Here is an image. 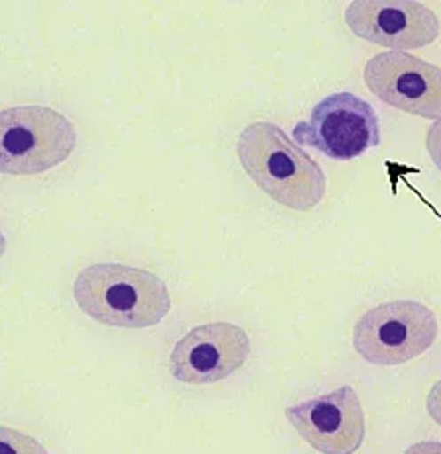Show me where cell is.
<instances>
[{"instance_id":"cell-10","label":"cell","mask_w":441,"mask_h":454,"mask_svg":"<svg viewBox=\"0 0 441 454\" xmlns=\"http://www.w3.org/2000/svg\"><path fill=\"white\" fill-rule=\"evenodd\" d=\"M0 454H50L42 442L30 434H24L11 427L0 431Z\"/></svg>"},{"instance_id":"cell-1","label":"cell","mask_w":441,"mask_h":454,"mask_svg":"<svg viewBox=\"0 0 441 454\" xmlns=\"http://www.w3.org/2000/svg\"><path fill=\"white\" fill-rule=\"evenodd\" d=\"M248 176L280 206L311 212L326 196V175L316 159L271 121H253L238 137Z\"/></svg>"},{"instance_id":"cell-2","label":"cell","mask_w":441,"mask_h":454,"mask_svg":"<svg viewBox=\"0 0 441 454\" xmlns=\"http://www.w3.org/2000/svg\"><path fill=\"white\" fill-rule=\"evenodd\" d=\"M73 296L83 314L122 329L159 325L171 311L167 284L157 274L120 262L83 269L75 278Z\"/></svg>"},{"instance_id":"cell-4","label":"cell","mask_w":441,"mask_h":454,"mask_svg":"<svg viewBox=\"0 0 441 454\" xmlns=\"http://www.w3.org/2000/svg\"><path fill=\"white\" fill-rule=\"evenodd\" d=\"M439 333L437 317L414 300L374 306L353 327V347L369 364L398 366L429 351Z\"/></svg>"},{"instance_id":"cell-9","label":"cell","mask_w":441,"mask_h":454,"mask_svg":"<svg viewBox=\"0 0 441 454\" xmlns=\"http://www.w3.org/2000/svg\"><path fill=\"white\" fill-rule=\"evenodd\" d=\"M285 415L300 439L322 454H355L365 441V411L353 386L290 405Z\"/></svg>"},{"instance_id":"cell-8","label":"cell","mask_w":441,"mask_h":454,"mask_svg":"<svg viewBox=\"0 0 441 454\" xmlns=\"http://www.w3.org/2000/svg\"><path fill=\"white\" fill-rule=\"evenodd\" d=\"M345 24L361 40L390 51L420 50L441 35L439 16L414 0H353Z\"/></svg>"},{"instance_id":"cell-5","label":"cell","mask_w":441,"mask_h":454,"mask_svg":"<svg viewBox=\"0 0 441 454\" xmlns=\"http://www.w3.org/2000/svg\"><path fill=\"white\" fill-rule=\"evenodd\" d=\"M298 145L318 149L334 160H351L381 144V124L367 100L334 92L316 104L311 118L293 129Z\"/></svg>"},{"instance_id":"cell-3","label":"cell","mask_w":441,"mask_h":454,"mask_svg":"<svg viewBox=\"0 0 441 454\" xmlns=\"http://www.w3.org/2000/svg\"><path fill=\"white\" fill-rule=\"evenodd\" d=\"M77 147V129L48 106L0 112V168L4 175H40L65 163Z\"/></svg>"},{"instance_id":"cell-12","label":"cell","mask_w":441,"mask_h":454,"mask_svg":"<svg viewBox=\"0 0 441 454\" xmlns=\"http://www.w3.org/2000/svg\"><path fill=\"white\" fill-rule=\"evenodd\" d=\"M426 408L429 418L434 419L437 425H441V380H437L426 397Z\"/></svg>"},{"instance_id":"cell-13","label":"cell","mask_w":441,"mask_h":454,"mask_svg":"<svg viewBox=\"0 0 441 454\" xmlns=\"http://www.w3.org/2000/svg\"><path fill=\"white\" fill-rule=\"evenodd\" d=\"M402 454H441V442L439 441H420L412 444Z\"/></svg>"},{"instance_id":"cell-7","label":"cell","mask_w":441,"mask_h":454,"mask_svg":"<svg viewBox=\"0 0 441 454\" xmlns=\"http://www.w3.org/2000/svg\"><path fill=\"white\" fill-rule=\"evenodd\" d=\"M249 353L251 340L246 329L228 321H212L191 329L177 340L169 368L179 382L214 384L238 372Z\"/></svg>"},{"instance_id":"cell-6","label":"cell","mask_w":441,"mask_h":454,"mask_svg":"<svg viewBox=\"0 0 441 454\" xmlns=\"http://www.w3.org/2000/svg\"><path fill=\"white\" fill-rule=\"evenodd\" d=\"M367 89L412 116L441 120V67L406 51L373 55L363 69Z\"/></svg>"},{"instance_id":"cell-11","label":"cell","mask_w":441,"mask_h":454,"mask_svg":"<svg viewBox=\"0 0 441 454\" xmlns=\"http://www.w3.org/2000/svg\"><path fill=\"white\" fill-rule=\"evenodd\" d=\"M426 149L434 165L441 170V120L429 126L426 136Z\"/></svg>"}]
</instances>
